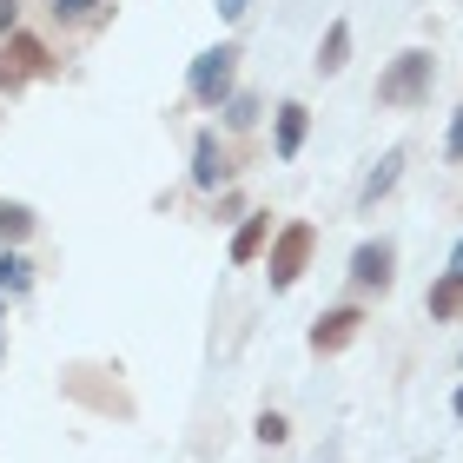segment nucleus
<instances>
[{"label":"nucleus","mask_w":463,"mask_h":463,"mask_svg":"<svg viewBox=\"0 0 463 463\" xmlns=\"http://www.w3.org/2000/svg\"><path fill=\"white\" fill-rule=\"evenodd\" d=\"M47 73H53L47 47L33 33H7V47H0V93H20L27 80H47Z\"/></svg>","instance_id":"nucleus-1"},{"label":"nucleus","mask_w":463,"mask_h":463,"mask_svg":"<svg viewBox=\"0 0 463 463\" xmlns=\"http://www.w3.org/2000/svg\"><path fill=\"white\" fill-rule=\"evenodd\" d=\"M311 245H318V232H311L305 219H291L279 239H271V259H265V271H271V291H285V285H298V271H305V259H311Z\"/></svg>","instance_id":"nucleus-2"},{"label":"nucleus","mask_w":463,"mask_h":463,"mask_svg":"<svg viewBox=\"0 0 463 463\" xmlns=\"http://www.w3.org/2000/svg\"><path fill=\"white\" fill-rule=\"evenodd\" d=\"M424 93H430V53H397L391 73L377 80V99H384V107H417Z\"/></svg>","instance_id":"nucleus-3"},{"label":"nucleus","mask_w":463,"mask_h":463,"mask_svg":"<svg viewBox=\"0 0 463 463\" xmlns=\"http://www.w3.org/2000/svg\"><path fill=\"white\" fill-rule=\"evenodd\" d=\"M232 73H239V47H213L193 60V99L199 107H219V99L232 93Z\"/></svg>","instance_id":"nucleus-4"},{"label":"nucleus","mask_w":463,"mask_h":463,"mask_svg":"<svg viewBox=\"0 0 463 463\" xmlns=\"http://www.w3.org/2000/svg\"><path fill=\"white\" fill-rule=\"evenodd\" d=\"M357 325H364V318H357L351 305H345V311H325L318 331H311V351H345V345L357 338Z\"/></svg>","instance_id":"nucleus-5"},{"label":"nucleus","mask_w":463,"mask_h":463,"mask_svg":"<svg viewBox=\"0 0 463 463\" xmlns=\"http://www.w3.org/2000/svg\"><path fill=\"white\" fill-rule=\"evenodd\" d=\"M351 279H357V285H377V291H384V285H391V245H384V239H377V245H357V259H351Z\"/></svg>","instance_id":"nucleus-6"},{"label":"nucleus","mask_w":463,"mask_h":463,"mask_svg":"<svg viewBox=\"0 0 463 463\" xmlns=\"http://www.w3.org/2000/svg\"><path fill=\"white\" fill-rule=\"evenodd\" d=\"M265 239H271V219H265V213H251V219L239 225V239H232V259H239V265H251V259L265 251Z\"/></svg>","instance_id":"nucleus-7"},{"label":"nucleus","mask_w":463,"mask_h":463,"mask_svg":"<svg viewBox=\"0 0 463 463\" xmlns=\"http://www.w3.org/2000/svg\"><path fill=\"white\" fill-rule=\"evenodd\" d=\"M305 107H298V99H291V107H279V153L291 159V153H298V146H305Z\"/></svg>","instance_id":"nucleus-8"},{"label":"nucleus","mask_w":463,"mask_h":463,"mask_svg":"<svg viewBox=\"0 0 463 463\" xmlns=\"http://www.w3.org/2000/svg\"><path fill=\"white\" fill-rule=\"evenodd\" d=\"M345 60H351V27H345V20H338V27H331V33H325V47H318V67H325V73H338V67H345Z\"/></svg>","instance_id":"nucleus-9"},{"label":"nucleus","mask_w":463,"mask_h":463,"mask_svg":"<svg viewBox=\"0 0 463 463\" xmlns=\"http://www.w3.org/2000/svg\"><path fill=\"white\" fill-rule=\"evenodd\" d=\"M193 179H199V185H219V179H225V159H219V146H213V139H199V146H193Z\"/></svg>","instance_id":"nucleus-10"},{"label":"nucleus","mask_w":463,"mask_h":463,"mask_svg":"<svg viewBox=\"0 0 463 463\" xmlns=\"http://www.w3.org/2000/svg\"><path fill=\"white\" fill-rule=\"evenodd\" d=\"M457 311H463V271H450V279L430 291V318H457Z\"/></svg>","instance_id":"nucleus-11"},{"label":"nucleus","mask_w":463,"mask_h":463,"mask_svg":"<svg viewBox=\"0 0 463 463\" xmlns=\"http://www.w3.org/2000/svg\"><path fill=\"white\" fill-rule=\"evenodd\" d=\"M27 232H33V213L14 205V199H0V239H27Z\"/></svg>","instance_id":"nucleus-12"},{"label":"nucleus","mask_w":463,"mask_h":463,"mask_svg":"<svg viewBox=\"0 0 463 463\" xmlns=\"http://www.w3.org/2000/svg\"><path fill=\"white\" fill-rule=\"evenodd\" d=\"M397 165H404V159H384V165H377V173H371V185H364V199H377V193H391V185H397Z\"/></svg>","instance_id":"nucleus-13"},{"label":"nucleus","mask_w":463,"mask_h":463,"mask_svg":"<svg viewBox=\"0 0 463 463\" xmlns=\"http://www.w3.org/2000/svg\"><path fill=\"white\" fill-rule=\"evenodd\" d=\"M225 119H232V126H251V119H259V99H232Z\"/></svg>","instance_id":"nucleus-14"},{"label":"nucleus","mask_w":463,"mask_h":463,"mask_svg":"<svg viewBox=\"0 0 463 463\" xmlns=\"http://www.w3.org/2000/svg\"><path fill=\"white\" fill-rule=\"evenodd\" d=\"M259 437H265V444H285V417L265 411V417H259Z\"/></svg>","instance_id":"nucleus-15"},{"label":"nucleus","mask_w":463,"mask_h":463,"mask_svg":"<svg viewBox=\"0 0 463 463\" xmlns=\"http://www.w3.org/2000/svg\"><path fill=\"white\" fill-rule=\"evenodd\" d=\"M450 159H463V107H457V119H450V146H444Z\"/></svg>","instance_id":"nucleus-16"},{"label":"nucleus","mask_w":463,"mask_h":463,"mask_svg":"<svg viewBox=\"0 0 463 463\" xmlns=\"http://www.w3.org/2000/svg\"><path fill=\"white\" fill-rule=\"evenodd\" d=\"M87 7H99V0H53V14H67V20H73V14H87Z\"/></svg>","instance_id":"nucleus-17"},{"label":"nucleus","mask_w":463,"mask_h":463,"mask_svg":"<svg viewBox=\"0 0 463 463\" xmlns=\"http://www.w3.org/2000/svg\"><path fill=\"white\" fill-rule=\"evenodd\" d=\"M0 279H14V285H27V265H14V259H0Z\"/></svg>","instance_id":"nucleus-18"},{"label":"nucleus","mask_w":463,"mask_h":463,"mask_svg":"<svg viewBox=\"0 0 463 463\" xmlns=\"http://www.w3.org/2000/svg\"><path fill=\"white\" fill-rule=\"evenodd\" d=\"M0 33H14V0H0Z\"/></svg>","instance_id":"nucleus-19"},{"label":"nucleus","mask_w":463,"mask_h":463,"mask_svg":"<svg viewBox=\"0 0 463 463\" xmlns=\"http://www.w3.org/2000/svg\"><path fill=\"white\" fill-rule=\"evenodd\" d=\"M219 14H225V20H239V14H245V0H219Z\"/></svg>","instance_id":"nucleus-20"},{"label":"nucleus","mask_w":463,"mask_h":463,"mask_svg":"<svg viewBox=\"0 0 463 463\" xmlns=\"http://www.w3.org/2000/svg\"><path fill=\"white\" fill-rule=\"evenodd\" d=\"M450 271H463V239H457V259H450Z\"/></svg>","instance_id":"nucleus-21"},{"label":"nucleus","mask_w":463,"mask_h":463,"mask_svg":"<svg viewBox=\"0 0 463 463\" xmlns=\"http://www.w3.org/2000/svg\"><path fill=\"white\" fill-rule=\"evenodd\" d=\"M457 411H463V391H457Z\"/></svg>","instance_id":"nucleus-22"}]
</instances>
